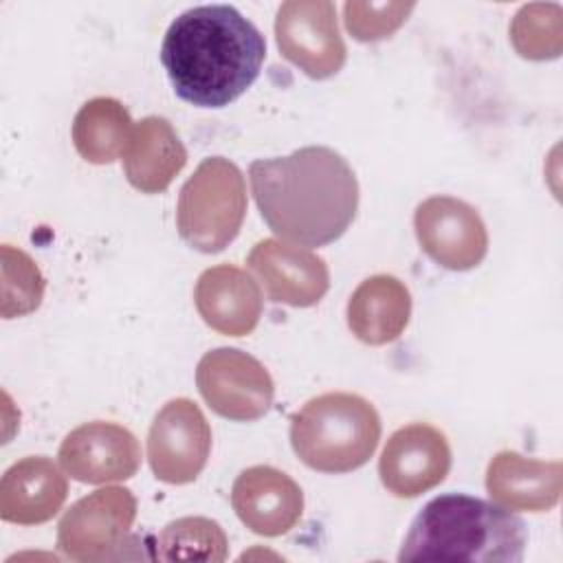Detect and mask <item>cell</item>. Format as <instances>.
<instances>
[{
	"mask_svg": "<svg viewBox=\"0 0 563 563\" xmlns=\"http://www.w3.org/2000/svg\"><path fill=\"white\" fill-rule=\"evenodd\" d=\"M231 504L240 521L262 537L286 534L303 512V493L284 471L251 466L231 488Z\"/></svg>",
	"mask_w": 563,
	"mask_h": 563,
	"instance_id": "14",
	"label": "cell"
},
{
	"mask_svg": "<svg viewBox=\"0 0 563 563\" xmlns=\"http://www.w3.org/2000/svg\"><path fill=\"white\" fill-rule=\"evenodd\" d=\"M490 499L508 510L543 512L559 504L563 490L561 462L523 457L515 451H499L486 468Z\"/></svg>",
	"mask_w": 563,
	"mask_h": 563,
	"instance_id": "17",
	"label": "cell"
},
{
	"mask_svg": "<svg viewBox=\"0 0 563 563\" xmlns=\"http://www.w3.org/2000/svg\"><path fill=\"white\" fill-rule=\"evenodd\" d=\"M66 475L84 484L130 479L141 466V446L132 431L114 422H86L73 429L59 446Z\"/></svg>",
	"mask_w": 563,
	"mask_h": 563,
	"instance_id": "12",
	"label": "cell"
},
{
	"mask_svg": "<svg viewBox=\"0 0 563 563\" xmlns=\"http://www.w3.org/2000/svg\"><path fill=\"white\" fill-rule=\"evenodd\" d=\"M449 468V440L427 422H413L394 431L378 460L383 486L402 499L418 497L442 484Z\"/></svg>",
	"mask_w": 563,
	"mask_h": 563,
	"instance_id": "11",
	"label": "cell"
},
{
	"mask_svg": "<svg viewBox=\"0 0 563 563\" xmlns=\"http://www.w3.org/2000/svg\"><path fill=\"white\" fill-rule=\"evenodd\" d=\"M411 2H345L343 20L347 31L361 42L389 37L411 13Z\"/></svg>",
	"mask_w": 563,
	"mask_h": 563,
	"instance_id": "24",
	"label": "cell"
},
{
	"mask_svg": "<svg viewBox=\"0 0 563 563\" xmlns=\"http://www.w3.org/2000/svg\"><path fill=\"white\" fill-rule=\"evenodd\" d=\"M266 40L229 4L183 11L167 29L161 62L176 95L198 108H224L260 75Z\"/></svg>",
	"mask_w": 563,
	"mask_h": 563,
	"instance_id": "2",
	"label": "cell"
},
{
	"mask_svg": "<svg viewBox=\"0 0 563 563\" xmlns=\"http://www.w3.org/2000/svg\"><path fill=\"white\" fill-rule=\"evenodd\" d=\"M413 229L422 251L449 271L475 268L488 251V233L475 207L451 196H431L416 207Z\"/></svg>",
	"mask_w": 563,
	"mask_h": 563,
	"instance_id": "10",
	"label": "cell"
},
{
	"mask_svg": "<svg viewBox=\"0 0 563 563\" xmlns=\"http://www.w3.org/2000/svg\"><path fill=\"white\" fill-rule=\"evenodd\" d=\"M132 128L130 112L121 101L97 97L84 103L75 114L73 143L88 163L108 165L123 156Z\"/></svg>",
	"mask_w": 563,
	"mask_h": 563,
	"instance_id": "20",
	"label": "cell"
},
{
	"mask_svg": "<svg viewBox=\"0 0 563 563\" xmlns=\"http://www.w3.org/2000/svg\"><path fill=\"white\" fill-rule=\"evenodd\" d=\"M282 55L312 79H328L345 64V42L330 0H288L275 18Z\"/></svg>",
	"mask_w": 563,
	"mask_h": 563,
	"instance_id": "8",
	"label": "cell"
},
{
	"mask_svg": "<svg viewBox=\"0 0 563 563\" xmlns=\"http://www.w3.org/2000/svg\"><path fill=\"white\" fill-rule=\"evenodd\" d=\"M528 543L521 517L479 497L449 493L416 515L398 561L519 563Z\"/></svg>",
	"mask_w": 563,
	"mask_h": 563,
	"instance_id": "3",
	"label": "cell"
},
{
	"mask_svg": "<svg viewBox=\"0 0 563 563\" xmlns=\"http://www.w3.org/2000/svg\"><path fill=\"white\" fill-rule=\"evenodd\" d=\"M229 556V539L218 521L209 517H180L169 521L156 539L161 561L220 563Z\"/></svg>",
	"mask_w": 563,
	"mask_h": 563,
	"instance_id": "21",
	"label": "cell"
},
{
	"mask_svg": "<svg viewBox=\"0 0 563 563\" xmlns=\"http://www.w3.org/2000/svg\"><path fill=\"white\" fill-rule=\"evenodd\" d=\"M136 519V499L121 486L99 488L75 501L57 526V545L73 561L119 559Z\"/></svg>",
	"mask_w": 563,
	"mask_h": 563,
	"instance_id": "6",
	"label": "cell"
},
{
	"mask_svg": "<svg viewBox=\"0 0 563 563\" xmlns=\"http://www.w3.org/2000/svg\"><path fill=\"white\" fill-rule=\"evenodd\" d=\"M68 495V482L46 455H29L7 468L0 482V517L35 526L53 519Z\"/></svg>",
	"mask_w": 563,
	"mask_h": 563,
	"instance_id": "16",
	"label": "cell"
},
{
	"mask_svg": "<svg viewBox=\"0 0 563 563\" xmlns=\"http://www.w3.org/2000/svg\"><path fill=\"white\" fill-rule=\"evenodd\" d=\"M196 385L218 416L238 422L262 418L275 396L268 369L238 347L207 352L196 367Z\"/></svg>",
	"mask_w": 563,
	"mask_h": 563,
	"instance_id": "7",
	"label": "cell"
},
{
	"mask_svg": "<svg viewBox=\"0 0 563 563\" xmlns=\"http://www.w3.org/2000/svg\"><path fill=\"white\" fill-rule=\"evenodd\" d=\"M249 178L268 229L297 246H323L339 240L358 209L354 169L325 145H306L288 156L253 161Z\"/></svg>",
	"mask_w": 563,
	"mask_h": 563,
	"instance_id": "1",
	"label": "cell"
},
{
	"mask_svg": "<svg viewBox=\"0 0 563 563\" xmlns=\"http://www.w3.org/2000/svg\"><path fill=\"white\" fill-rule=\"evenodd\" d=\"M121 158L125 178L134 189L158 194L185 167L187 150L167 119L145 117L134 123Z\"/></svg>",
	"mask_w": 563,
	"mask_h": 563,
	"instance_id": "18",
	"label": "cell"
},
{
	"mask_svg": "<svg viewBox=\"0 0 563 563\" xmlns=\"http://www.w3.org/2000/svg\"><path fill=\"white\" fill-rule=\"evenodd\" d=\"M246 216V185L235 163L205 158L180 189L176 227L180 238L200 253L229 246Z\"/></svg>",
	"mask_w": 563,
	"mask_h": 563,
	"instance_id": "5",
	"label": "cell"
},
{
	"mask_svg": "<svg viewBox=\"0 0 563 563\" xmlns=\"http://www.w3.org/2000/svg\"><path fill=\"white\" fill-rule=\"evenodd\" d=\"M246 264L275 303L308 308L330 288V271L323 257L290 242L260 240Z\"/></svg>",
	"mask_w": 563,
	"mask_h": 563,
	"instance_id": "13",
	"label": "cell"
},
{
	"mask_svg": "<svg viewBox=\"0 0 563 563\" xmlns=\"http://www.w3.org/2000/svg\"><path fill=\"white\" fill-rule=\"evenodd\" d=\"M378 440L380 418L374 405L356 394H321L290 418L292 451L312 471H356L374 455Z\"/></svg>",
	"mask_w": 563,
	"mask_h": 563,
	"instance_id": "4",
	"label": "cell"
},
{
	"mask_svg": "<svg viewBox=\"0 0 563 563\" xmlns=\"http://www.w3.org/2000/svg\"><path fill=\"white\" fill-rule=\"evenodd\" d=\"M211 427L200 407L189 398L169 400L154 418L147 433V462L156 479L189 484L207 466Z\"/></svg>",
	"mask_w": 563,
	"mask_h": 563,
	"instance_id": "9",
	"label": "cell"
},
{
	"mask_svg": "<svg viewBox=\"0 0 563 563\" xmlns=\"http://www.w3.org/2000/svg\"><path fill=\"white\" fill-rule=\"evenodd\" d=\"M559 4H526L510 24V40L526 59H554L563 46V24Z\"/></svg>",
	"mask_w": 563,
	"mask_h": 563,
	"instance_id": "22",
	"label": "cell"
},
{
	"mask_svg": "<svg viewBox=\"0 0 563 563\" xmlns=\"http://www.w3.org/2000/svg\"><path fill=\"white\" fill-rule=\"evenodd\" d=\"M411 314V295L394 275H374L356 286L347 301V325L367 345H385L402 334Z\"/></svg>",
	"mask_w": 563,
	"mask_h": 563,
	"instance_id": "19",
	"label": "cell"
},
{
	"mask_svg": "<svg viewBox=\"0 0 563 563\" xmlns=\"http://www.w3.org/2000/svg\"><path fill=\"white\" fill-rule=\"evenodd\" d=\"M44 277L37 264L20 249L2 244V317L13 319L40 308Z\"/></svg>",
	"mask_w": 563,
	"mask_h": 563,
	"instance_id": "23",
	"label": "cell"
},
{
	"mask_svg": "<svg viewBox=\"0 0 563 563\" xmlns=\"http://www.w3.org/2000/svg\"><path fill=\"white\" fill-rule=\"evenodd\" d=\"M202 321L220 334L244 336L255 330L262 314V292L251 275L233 264L207 268L194 290Z\"/></svg>",
	"mask_w": 563,
	"mask_h": 563,
	"instance_id": "15",
	"label": "cell"
}]
</instances>
